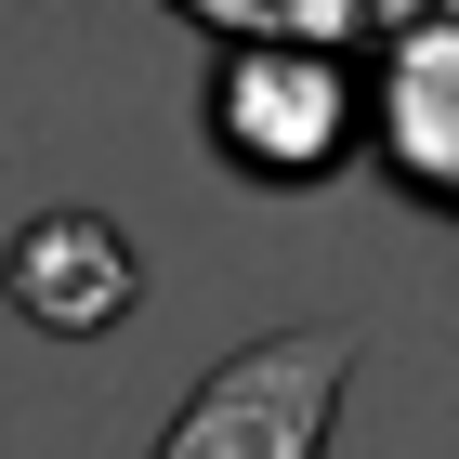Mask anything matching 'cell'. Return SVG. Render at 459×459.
<instances>
[{
    "mask_svg": "<svg viewBox=\"0 0 459 459\" xmlns=\"http://www.w3.org/2000/svg\"><path fill=\"white\" fill-rule=\"evenodd\" d=\"M0 302L39 328V342H106L144 302V249L106 211H27L0 237Z\"/></svg>",
    "mask_w": 459,
    "mask_h": 459,
    "instance_id": "obj_4",
    "label": "cell"
},
{
    "mask_svg": "<svg viewBox=\"0 0 459 459\" xmlns=\"http://www.w3.org/2000/svg\"><path fill=\"white\" fill-rule=\"evenodd\" d=\"M368 171L407 211L459 223V0H420L368 53Z\"/></svg>",
    "mask_w": 459,
    "mask_h": 459,
    "instance_id": "obj_3",
    "label": "cell"
},
{
    "mask_svg": "<svg viewBox=\"0 0 459 459\" xmlns=\"http://www.w3.org/2000/svg\"><path fill=\"white\" fill-rule=\"evenodd\" d=\"M354 368H368V328H354V316L263 328V342H237V354L197 368V394L158 420L144 459H328Z\"/></svg>",
    "mask_w": 459,
    "mask_h": 459,
    "instance_id": "obj_2",
    "label": "cell"
},
{
    "mask_svg": "<svg viewBox=\"0 0 459 459\" xmlns=\"http://www.w3.org/2000/svg\"><path fill=\"white\" fill-rule=\"evenodd\" d=\"M158 13H171V0H158Z\"/></svg>",
    "mask_w": 459,
    "mask_h": 459,
    "instance_id": "obj_5",
    "label": "cell"
},
{
    "mask_svg": "<svg viewBox=\"0 0 459 459\" xmlns=\"http://www.w3.org/2000/svg\"><path fill=\"white\" fill-rule=\"evenodd\" d=\"M197 144L249 197H328L368 158V53L316 39H223L197 79Z\"/></svg>",
    "mask_w": 459,
    "mask_h": 459,
    "instance_id": "obj_1",
    "label": "cell"
}]
</instances>
